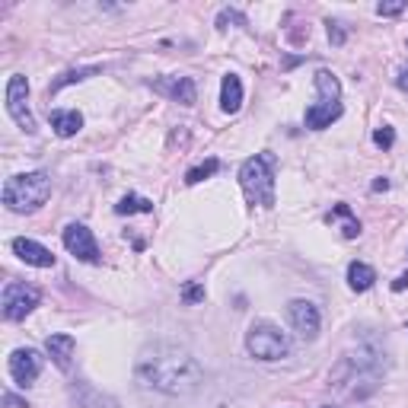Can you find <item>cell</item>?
Returning a JSON list of instances; mask_svg holds the SVG:
<instances>
[{"instance_id": "1", "label": "cell", "mask_w": 408, "mask_h": 408, "mask_svg": "<svg viewBox=\"0 0 408 408\" xmlns=\"http://www.w3.org/2000/svg\"><path fill=\"white\" fill-rule=\"evenodd\" d=\"M134 374L147 389L163 395H192L204 383L198 357L176 341H150L134 360Z\"/></svg>"}, {"instance_id": "2", "label": "cell", "mask_w": 408, "mask_h": 408, "mask_svg": "<svg viewBox=\"0 0 408 408\" xmlns=\"http://www.w3.org/2000/svg\"><path fill=\"white\" fill-rule=\"evenodd\" d=\"M275 166L277 157L275 153H256L239 166V185L246 192L249 204L258 208H275Z\"/></svg>"}, {"instance_id": "3", "label": "cell", "mask_w": 408, "mask_h": 408, "mask_svg": "<svg viewBox=\"0 0 408 408\" xmlns=\"http://www.w3.org/2000/svg\"><path fill=\"white\" fill-rule=\"evenodd\" d=\"M51 198V179L48 173H22L10 176L4 185V204L13 214H32Z\"/></svg>"}, {"instance_id": "4", "label": "cell", "mask_w": 408, "mask_h": 408, "mask_svg": "<svg viewBox=\"0 0 408 408\" xmlns=\"http://www.w3.org/2000/svg\"><path fill=\"white\" fill-rule=\"evenodd\" d=\"M246 351L256 360H284L291 354V338L275 322H252L246 332Z\"/></svg>"}, {"instance_id": "5", "label": "cell", "mask_w": 408, "mask_h": 408, "mask_svg": "<svg viewBox=\"0 0 408 408\" xmlns=\"http://www.w3.org/2000/svg\"><path fill=\"white\" fill-rule=\"evenodd\" d=\"M39 300H42V294L35 291V287H29V284H22V281H7L4 300H0V303H4V319H7V322H22V319L39 306Z\"/></svg>"}, {"instance_id": "6", "label": "cell", "mask_w": 408, "mask_h": 408, "mask_svg": "<svg viewBox=\"0 0 408 408\" xmlns=\"http://www.w3.org/2000/svg\"><path fill=\"white\" fill-rule=\"evenodd\" d=\"M29 80L22 74H13L7 84V112L26 134H35V118L29 112Z\"/></svg>"}, {"instance_id": "7", "label": "cell", "mask_w": 408, "mask_h": 408, "mask_svg": "<svg viewBox=\"0 0 408 408\" xmlns=\"http://www.w3.org/2000/svg\"><path fill=\"white\" fill-rule=\"evenodd\" d=\"M61 239H64V249L74 258H80V262H86V265L99 262V246H96V239H93V230H86L84 223H67Z\"/></svg>"}, {"instance_id": "8", "label": "cell", "mask_w": 408, "mask_h": 408, "mask_svg": "<svg viewBox=\"0 0 408 408\" xmlns=\"http://www.w3.org/2000/svg\"><path fill=\"white\" fill-rule=\"evenodd\" d=\"M39 374H42V354L32 351V348H16L13 354H10V376H13L16 386H32L35 380H39Z\"/></svg>"}, {"instance_id": "9", "label": "cell", "mask_w": 408, "mask_h": 408, "mask_svg": "<svg viewBox=\"0 0 408 408\" xmlns=\"http://www.w3.org/2000/svg\"><path fill=\"white\" fill-rule=\"evenodd\" d=\"M287 316H291L294 332H297L303 341L319 338V310H316V303H310V300H291Z\"/></svg>"}, {"instance_id": "10", "label": "cell", "mask_w": 408, "mask_h": 408, "mask_svg": "<svg viewBox=\"0 0 408 408\" xmlns=\"http://www.w3.org/2000/svg\"><path fill=\"white\" fill-rule=\"evenodd\" d=\"M153 90L169 96L173 103H182V105H195V99H198V90H195L192 77H159L157 84H153Z\"/></svg>"}, {"instance_id": "11", "label": "cell", "mask_w": 408, "mask_h": 408, "mask_svg": "<svg viewBox=\"0 0 408 408\" xmlns=\"http://www.w3.org/2000/svg\"><path fill=\"white\" fill-rule=\"evenodd\" d=\"M45 351H48V357L55 360L58 370H64L67 374L70 367H74V351H77V338L67 332H55L45 338Z\"/></svg>"}, {"instance_id": "12", "label": "cell", "mask_w": 408, "mask_h": 408, "mask_svg": "<svg viewBox=\"0 0 408 408\" xmlns=\"http://www.w3.org/2000/svg\"><path fill=\"white\" fill-rule=\"evenodd\" d=\"M10 249H13L26 265H32V268H51V265H55L51 249H45L42 242H35V239H26V236H16V239L10 242Z\"/></svg>"}, {"instance_id": "13", "label": "cell", "mask_w": 408, "mask_h": 408, "mask_svg": "<svg viewBox=\"0 0 408 408\" xmlns=\"http://www.w3.org/2000/svg\"><path fill=\"white\" fill-rule=\"evenodd\" d=\"M335 118H341V103H312L306 109V128L322 131V128L332 125Z\"/></svg>"}, {"instance_id": "14", "label": "cell", "mask_w": 408, "mask_h": 408, "mask_svg": "<svg viewBox=\"0 0 408 408\" xmlns=\"http://www.w3.org/2000/svg\"><path fill=\"white\" fill-rule=\"evenodd\" d=\"M51 128H55L58 138H74L84 128V115L77 109H58V112H51Z\"/></svg>"}, {"instance_id": "15", "label": "cell", "mask_w": 408, "mask_h": 408, "mask_svg": "<svg viewBox=\"0 0 408 408\" xmlns=\"http://www.w3.org/2000/svg\"><path fill=\"white\" fill-rule=\"evenodd\" d=\"M242 105V80L236 74H227L221 84V109L227 115H236Z\"/></svg>"}, {"instance_id": "16", "label": "cell", "mask_w": 408, "mask_h": 408, "mask_svg": "<svg viewBox=\"0 0 408 408\" xmlns=\"http://www.w3.org/2000/svg\"><path fill=\"white\" fill-rule=\"evenodd\" d=\"M316 93L319 103H341V84L332 70H316Z\"/></svg>"}, {"instance_id": "17", "label": "cell", "mask_w": 408, "mask_h": 408, "mask_svg": "<svg viewBox=\"0 0 408 408\" xmlns=\"http://www.w3.org/2000/svg\"><path fill=\"white\" fill-rule=\"evenodd\" d=\"M374 281H376V271L370 268V265H364V262H351V265H348V287H351V291L364 294V291H370V287H374Z\"/></svg>"}, {"instance_id": "18", "label": "cell", "mask_w": 408, "mask_h": 408, "mask_svg": "<svg viewBox=\"0 0 408 408\" xmlns=\"http://www.w3.org/2000/svg\"><path fill=\"white\" fill-rule=\"evenodd\" d=\"M115 214H153V201L140 198V195H125L115 204Z\"/></svg>"}, {"instance_id": "19", "label": "cell", "mask_w": 408, "mask_h": 408, "mask_svg": "<svg viewBox=\"0 0 408 408\" xmlns=\"http://www.w3.org/2000/svg\"><path fill=\"white\" fill-rule=\"evenodd\" d=\"M93 74H99V67H77V70H67V74H61L58 80H51L48 96L61 93L64 86H70V84H80V80H86V77H93Z\"/></svg>"}, {"instance_id": "20", "label": "cell", "mask_w": 408, "mask_h": 408, "mask_svg": "<svg viewBox=\"0 0 408 408\" xmlns=\"http://www.w3.org/2000/svg\"><path fill=\"white\" fill-rule=\"evenodd\" d=\"M335 217H341V221H345V227H341V236H345V239L360 236V221L351 214V208H348V204H335L332 214H329V221H335Z\"/></svg>"}, {"instance_id": "21", "label": "cell", "mask_w": 408, "mask_h": 408, "mask_svg": "<svg viewBox=\"0 0 408 408\" xmlns=\"http://www.w3.org/2000/svg\"><path fill=\"white\" fill-rule=\"evenodd\" d=\"M221 169V159H204V163H198L195 169H188L185 173V185H198V182H204V179H211V176Z\"/></svg>"}, {"instance_id": "22", "label": "cell", "mask_w": 408, "mask_h": 408, "mask_svg": "<svg viewBox=\"0 0 408 408\" xmlns=\"http://www.w3.org/2000/svg\"><path fill=\"white\" fill-rule=\"evenodd\" d=\"M182 300H185L188 306L201 303V300H204V284H198V281H188L185 287H182Z\"/></svg>"}, {"instance_id": "23", "label": "cell", "mask_w": 408, "mask_h": 408, "mask_svg": "<svg viewBox=\"0 0 408 408\" xmlns=\"http://www.w3.org/2000/svg\"><path fill=\"white\" fill-rule=\"evenodd\" d=\"M374 144H376V147H383V150H389V147L395 144V131H393L389 125L376 128V131H374Z\"/></svg>"}, {"instance_id": "24", "label": "cell", "mask_w": 408, "mask_h": 408, "mask_svg": "<svg viewBox=\"0 0 408 408\" xmlns=\"http://www.w3.org/2000/svg\"><path fill=\"white\" fill-rule=\"evenodd\" d=\"M227 22H239V26H249L246 22V16L242 13H236V10H221V16H217V29H227Z\"/></svg>"}, {"instance_id": "25", "label": "cell", "mask_w": 408, "mask_h": 408, "mask_svg": "<svg viewBox=\"0 0 408 408\" xmlns=\"http://www.w3.org/2000/svg\"><path fill=\"white\" fill-rule=\"evenodd\" d=\"M402 10H405V0H393V4H380L376 13H380V16H399Z\"/></svg>"}, {"instance_id": "26", "label": "cell", "mask_w": 408, "mask_h": 408, "mask_svg": "<svg viewBox=\"0 0 408 408\" xmlns=\"http://www.w3.org/2000/svg\"><path fill=\"white\" fill-rule=\"evenodd\" d=\"M325 26H329V42L332 45H345V29H341V22H325Z\"/></svg>"}, {"instance_id": "27", "label": "cell", "mask_w": 408, "mask_h": 408, "mask_svg": "<svg viewBox=\"0 0 408 408\" xmlns=\"http://www.w3.org/2000/svg\"><path fill=\"white\" fill-rule=\"evenodd\" d=\"M395 86H399L402 93H408V64L399 70V77H395Z\"/></svg>"}, {"instance_id": "28", "label": "cell", "mask_w": 408, "mask_h": 408, "mask_svg": "<svg viewBox=\"0 0 408 408\" xmlns=\"http://www.w3.org/2000/svg\"><path fill=\"white\" fill-rule=\"evenodd\" d=\"M4 405H10V408H29L26 402H20L13 393H4Z\"/></svg>"}, {"instance_id": "29", "label": "cell", "mask_w": 408, "mask_h": 408, "mask_svg": "<svg viewBox=\"0 0 408 408\" xmlns=\"http://www.w3.org/2000/svg\"><path fill=\"white\" fill-rule=\"evenodd\" d=\"M405 287H408V271H405V275H399V277L393 281V291H395V294L405 291Z\"/></svg>"}, {"instance_id": "30", "label": "cell", "mask_w": 408, "mask_h": 408, "mask_svg": "<svg viewBox=\"0 0 408 408\" xmlns=\"http://www.w3.org/2000/svg\"><path fill=\"white\" fill-rule=\"evenodd\" d=\"M386 188H389L386 179H376V182H374V192H386Z\"/></svg>"}, {"instance_id": "31", "label": "cell", "mask_w": 408, "mask_h": 408, "mask_svg": "<svg viewBox=\"0 0 408 408\" xmlns=\"http://www.w3.org/2000/svg\"><path fill=\"white\" fill-rule=\"evenodd\" d=\"M322 408H332V405H322Z\"/></svg>"}]
</instances>
